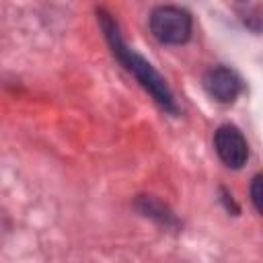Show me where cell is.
I'll use <instances>...</instances> for the list:
<instances>
[{"label":"cell","mask_w":263,"mask_h":263,"mask_svg":"<svg viewBox=\"0 0 263 263\" xmlns=\"http://www.w3.org/2000/svg\"><path fill=\"white\" fill-rule=\"evenodd\" d=\"M99 21H101V27L105 31V37L113 49V55L129 70L134 72V76L140 80V84L156 99V103L160 107H164L166 111L171 113H177V105H175V99H173V92L168 88V84L164 82V78L152 68L150 62H146L142 55H138L134 49H129L121 35H119V29L115 25V21L111 18V14H107L105 10H99Z\"/></svg>","instance_id":"obj_1"},{"label":"cell","mask_w":263,"mask_h":263,"mask_svg":"<svg viewBox=\"0 0 263 263\" xmlns=\"http://www.w3.org/2000/svg\"><path fill=\"white\" fill-rule=\"evenodd\" d=\"M150 31L160 43H185L191 35V16L179 6H158L150 14Z\"/></svg>","instance_id":"obj_2"},{"label":"cell","mask_w":263,"mask_h":263,"mask_svg":"<svg viewBox=\"0 0 263 263\" xmlns=\"http://www.w3.org/2000/svg\"><path fill=\"white\" fill-rule=\"evenodd\" d=\"M251 199H253L255 210L261 212L263 210V205H261V175H255V179L251 183Z\"/></svg>","instance_id":"obj_6"},{"label":"cell","mask_w":263,"mask_h":263,"mask_svg":"<svg viewBox=\"0 0 263 263\" xmlns=\"http://www.w3.org/2000/svg\"><path fill=\"white\" fill-rule=\"evenodd\" d=\"M214 146L220 160L230 168H240L249 158V146L245 136L234 125H222L214 134Z\"/></svg>","instance_id":"obj_3"},{"label":"cell","mask_w":263,"mask_h":263,"mask_svg":"<svg viewBox=\"0 0 263 263\" xmlns=\"http://www.w3.org/2000/svg\"><path fill=\"white\" fill-rule=\"evenodd\" d=\"M203 88H205V92L214 101H218V103H232L240 95L242 82H240V78H238V74L234 70L218 66V68H212V70L205 72Z\"/></svg>","instance_id":"obj_4"},{"label":"cell","mask_w":263,"mask_h":263,"mask_svg":"<svg viewBox=\"0 0 263 263\" xmlns=\"http://www.w3.org/2000/svg\"><path fill=\"white\" fill-rule=\"evenodd\" d=\"M138 208H140V212H144L146 216H156V210H154L156 203H154L152 197H142V199L138 201ZM158 220L164 222V224H166V222H173V214H168V212L164 210L162 214H158Z\"/></svg>","instance_id":"obj_5"}]
</instances>
